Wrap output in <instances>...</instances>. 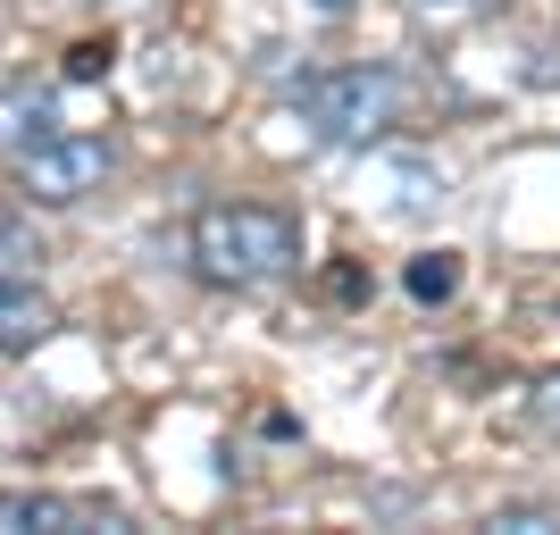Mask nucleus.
Here are the masks:
<instances>
[{
	"label": "nucleus",
	"instance_id": "1",
	"mask_svg": "<svg viewBox=\"0 0 560 535\" xmlns=\"http://www.w3.org/2000/svg\"><path fill=\"white\" fill-rule=\"evenodd\" d=\"M192 268L226 293H259L302 268V218L268 201H210L192 218Z\"/></svg>",
	"mask_w": 560,
	"mask_h": 535
},
{
	"label": "nucleus",
	"instance_id": "2",
	"mask_svg": "<svg viewBox=\"0 0 560 535\" xmlns=\"http://www.w3.org/2000/svg\"><path fill=\"white\" fill-rule=\"evenodd\" d=\"M401 75L394 68H327L293 84V109L318 142H376L401 126Z\"/></svg>",
	"mask_w": 560,
	"mask_h": 535
},
{
	"label": "nucleus",
	"instance_id": "3",
	"mask_svg": "<svg viewBox=\"0 0 560 535\" xmlns=\"http://www.w3.org/2000/svg\"><path fill=\"white\" fill-rule=\"evenodd\" d=\"M109 167H117L109 135H50V142H34V151L9 160V185H18L25 210H75L84 193L109 185Z\"/></svg>",
	"mask_w": 560,
	"mask_h": 535
},
{
	"label": "nucleus",
	"instance_id": "4",
	"mask_svg": "<svg viewBox=\"0 0 560 535\" xmlns=\"http://www.w3.org/2000/svg\"><path fill=\"white\" fill-rule=\"evenodd\" d=\"M0 519L9 527H43V535H109L126 527V519L109 511V502H75V493H0Z\"/></svg>",
	"mask_w": 560,
	"mask_h": 535
},
{
	"label": "nucleus",
	"instance_id": "5",
	"mask_svg": "<svg viewBox=\"0 0 560 535\" xmlns=\"http://www.w3.org/2000/svg\"><path fill=\"white\" fill-rule=\"evenodd\" d=\"M50 326H59L50 293L25 277V268H9V259H0V351H34Z\"/></svg>",
	"mask_w": 560,
	"mask_h": 535
},
{
	"label": "nucleus",
	"instance_id": "6",
	"mask_svg": "<svg viewBox=\"0 0 560 535\" xmlns=\"http://www.w3.org/2000/svg\"><path fill=\"white\" fill-rule=\"evenodd\" d=\"M50 135H59L50 93L43 84H9V93H0V151L18 160V151H34V142H50Z\"/></svg>",
	"mask_w": 560,
	"mask_h": 535
},
{
	"label": "nucleus",
	"instance_id": "7",
	"mask_svg": "<svg viewBox=\"0 0 560 535\" xmlns=\"http://www.w3.org/2000/svg\"><path fill=\"white\" fill-rule=\"evenodd\" d=\"M452 293H460V252L410 259V302H452Z\"/></svg>",
	"mask_w": 560,
	"mask_h": 535
},
{
	"label": "nucleus",
	"instance_id": "8",
	"mask_svg": "<svg viewBox=\"0 0 560 535\" xmlns=\"http://www.w3.org/2000/svg\"><path fill=\"white\" fill-rule=\"evenodd\" d=\"M486 527L493 535H560V511L552 502H511V511H493Z\"/></svg>",
	"mask_w": 560,
	"mask_h": 535
},
{
	"label": "nucleus",
	"instance_id": "9",
	"mask_svg": "<svg viewBox=\"0 0 560 535\" xmlns=\"http://www.w3.org/2000/svg\"><path fill=\"white\" fill-rule=\"evenodd\" d=\"M527 410H536V427H544V435H560V369H552V376H536Z\"/></svg>",
	"mask_w": 560,
	"mask_h": 535
},
{
	"label": "nucleus",
	"instance_id": "10",
	"mask_svg": "<svg viewBox=\"0 0 560 535\" xmlns=\"http://www.w3.org/2000/svg\"><path fill=\"white\" fill-rule=\"evenodd\" d=\"M68 75H75V84L109 75V43H75V50H68Z\"/></svg>",
	"mask_w": 560,
	"mask_h": 535
},
{
	"label": "nucleus",
	"instance_id": "11",
	"mask_svg": "<svg viewBox=\"0 0 560 535\" xmlns=\"http://www.w3.org/2000/svg\"><path fill=\"white\" fill-rule=\"evenodd\" d=\"M410 9H435V18H468V9H493V0H410Z\"/></svg>",
	"mask_w": 560,
	"mask_h": 535
},
{
	"label": "nucleus",
	"instance_id": "12",
	"mask_svg": "<svg viewBox=\"0 0 560 535\" xmlns=\"http://www.w3.org/2000/svg\"><path fill=\"white\" fill-rule=\"evenodd\" d=\"M327 9H343V0H327Z\"/></svg>",
	"mask_w": 560,
	"mask_h": 535
}]
</instances>
